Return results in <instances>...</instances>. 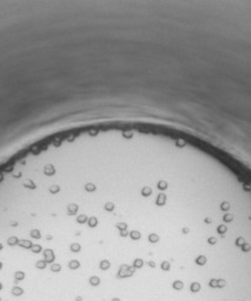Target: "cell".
Masks as SVG:
<instances>
[{
  "mask_svg": "<svg viewBox=\"0 0 251 301\" xmlns=\"http://www.w3.org/2000/svg\"><path fill=\"white\" fill-rule=\"evenodd\" d=\"M200 289V284L197 282H195V283H192L191 284V292H197V290Z\"/></svg>",
  "mask_w": 251,
  "mask_h": 301,
  "instance_id": "obj_4",
  "label": "cell"
},
{
  "mask_svg": "<svg viewBox=\"0 0 251 301\" xmlns=\"http://www.w3.org/2000/svg\"><path fill=\"white\" fill-rule=\"evenodd\" d=\"M112 301H120V299H117V297H115V299H112Z\"/></svg>",
  "mask_w": 251,
  "mask_h": 301,
  "instance_id": "obj_5",
  "label": "cell"
},
{
  "mask_svg": "<svg viewBox=\"0 0 251 301\" xmlns=\"http://www.w3.org/2000/svg\"><path fill=\"white\" fill-rule=\"evenodd\" d=\"M174 288L175 289H182V288H183V282H181V281L174 282Z\"/></svg>",
  "mask_w": 251,
  "mask_h": 301,
  "instance_id": "obj_3",
  "label": "cell"
},
{
  "mask_svg": "<svg viewBox=\"0 0 251 301\" xmlns=\"http://www.w3.org/2000/svg\"><path fill=\"white\" fill-rule=\"evenodd\" d=\"M89 281H90V284H91V286H98L100 282V280L98 276H91Z\"/></svg>",
  "mask_w": 251,
  "mask_h": 301,
  "instance_id": "obj_2",
  "label": "cell"
},
{
  "mask_svg": "<svg viewBox=\"0 0 251 301\" xmlns=\"http://www.w3.org/2000/svg\"><path fill=\"white\" fill-rule=\"evenodd\" d=\"M110 262L108 259H103V260H100V263H99V269L100 270H108L109 268H110Z\"/></svg>",
  "mask_w": 251,
  "mask_h": 301,
  "instance_id": "obj_1",
  "label": "cell"
}]
</instances>
